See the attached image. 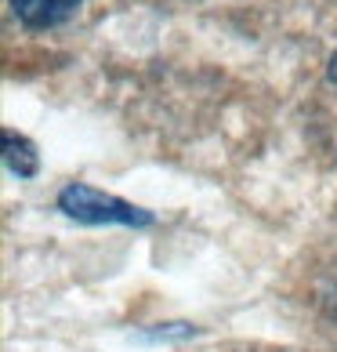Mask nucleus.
I'll return each instance as SVG.
<instances>
[{
  "instance_id": "nucleus-2",
  "label": "nucleus",
  "mask_w": 337,
  "mask_h": 352,
  "mask_svg": "<svg viewBox=\"0 0 337 352\" xmlns=\"http://www.w3.org/2000/svg\"><path fill=\"white\" fill-rule=\"evenodd\" d=\"M15 19L30 30H55L80 11L84 0H8Z\"/></svg>"
},
{
  "instance_id": "nucleus-1",
  "label": "nucleus",
  "mask_w": 337,
  "mask_h": 352,
  "mask_svg": "<svg viewBox=\"0 0 337 352\" xmlns=\"http://www.w3.org/2000/svg\"><path fill=\"white\" fill-rule=\"evenodd\" d=\"M58 211L73 221H84V226H152V211L127 204L113 192H102L95 186H84V182H73L58 192Z\"/></svg>"
},
{
  "instance_id": "nucleus-3",
  "label": "nucleus",
  "mask_w": 337,
  "mask_h": 352,
  "mask_svg": "<svg viewBox=\"0 0 337 352\" xmlns=\"http://www.w3.org/2000/svg\"><path fill=\"white\" fill-rule=\"evenodd\" d=\"M4 167L19 178H33L40 171V156H36V146L25 135L4 131Z\"/></svg>"
},
{
  "instance_id": "nucleus-4",
  "label": "nucleus",
  "mask_w": 337,
  "mask_h": 352,
  "mask_svg": "<svg viewBox=\"0 0 337 352\" xmlns=\"http://www.w3.org/2000/svg\"><path fill=\"white\" fill-rule=\"evenodd\" d=\"M327 76H330V84L337 87V55H330V66H327Z\"/></svg>"
}]
</instances>
